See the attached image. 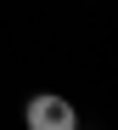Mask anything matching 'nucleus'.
I'll return each mask as SVG.
<instances>
[{
    "label": "nucleus",
    "mask_w": 118,
    "mask_h": 130,
    "mask_svg": "<svg viewBox=\"0 0 118 130\" xmlns=\"http://www.w3.org/2000/svg\"><path fill=\"white\" fill-rule=\"evenodd\" d=\"M79 130H84V124H79Z\"/></svg>",
    "instance_id": "f03ea898"
},
{
    "label": "nucleus",
    "mask_w": 118,
    "mask_h": 130,
    "mask_svg": "<svg viewBox=\"0 0 118 130\" xmlns=\"http://www.w3.org/2000/svg\"><path fill=\"white\" fill-rule=\"evenodd\" d=\"M22 124L28 130H79V107L67 96H56V91H39V96H28V107H22Z\"/></svg>",
    "instance_id": "f257e3e1"
}]
</instances>
